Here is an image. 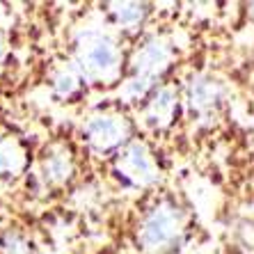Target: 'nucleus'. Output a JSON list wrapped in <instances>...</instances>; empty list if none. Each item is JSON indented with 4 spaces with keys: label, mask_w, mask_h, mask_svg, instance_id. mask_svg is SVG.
<instances>
[{
    "label": "nucleus",
    "mask_w": 254,
    "mask_h": 254,
    "mask_svg": "<svg viewBox=\"0 0 254 254\" xmlns=\"http://www.w3.org/2000/svg\"><path fill=\"white\" fill-rule=\"evenodd\" d=\"M184 213L174 201H158L144 213L137 227V245L149 254H167L184 236Z\"/></svg>",
    "instance_id": "nucleus-1"
},
{
    "label": "nucleus",
    "mask_w": 254,
    "mask_h": 254,
    "mask_svg": "<svg viewBox=\"0 0 254 254\" xmlns=\"http://www.w3.org/2000/svg\"><path fill=\"white\" fill-rule=\"evenodd\" d=\"M76 62L85 80L89 83H113L119 73V48L103 32L87 30L76 46Z\"/></svg>",
    "instance_id": "nucleus-2"
},
{
    "label": "nucleus",
    "mask_w": 254,
    "mask_h": 254,
    "mask_svg": "<svg viewBox=\"0 0 254 254\" xmlns=\"http://www.w3.org/2000/svg\"><path fill=\"white\" fill-rule=\"evenodd\" d=\"M172 48L165 39L151 37L147 44H142L130 60V80L126 83V92L133 99L147 96L149 89H154L156 80L163 76V71L170 66Z\"/></svg>",
    "instance_id": "nucleus-3"
},
{
    "label": "nucleus",
    "mask_w": 254,
    "mask_h": 254,
    "mask_svg": "<svg viewBox=\"0 0 254 254\" xmlns=\"http://www.w3.org/2000/svg\"><path fill=\"white\" fill-rule=\"evenodd\" d=\"M128 122L119 115H94L89 117L83 126V140L87 142V147L96 154H108L115 149H122L128 144Z\"/></svg>",
    "instance_id": "nucleus-4"
},
{
    "label": "nucleus",
    "mask_w": 254,
    "mask_h": 254,
    "mask_svg": "<svg viewBox=\"0 0 254 254\" xmlns=\"http://www.w3.org/2000/svg\"><path fill=\"white\" fill-rule=\"evenodd\" d=\"M115 174L135 188H147L158 179L154 158L149 154L147 144H142V142H128L119 151L117 160H115Z\"/></svg>",
    "instance_id": "nucleus-5"
},
{
    "label": "nucleus",
    "mask_w": 254,
    "mask_h": 254,
    "mask_svg": "<svg viewBox=\"0 0 254 254\" xmlns=\"http://www.w3.org/2000/svg\"><path fill=\"white\" fill-rule=\"evenodd\" d=\"M225 87L211 76H195L186 87V101L195 115H213L222 106Z\"/></svg>",
    "instance_id": "nucleus-6"
},
{
    "label": "nucleus",
    "mask_w": 254,
    "mask_h": 254,
    "mask_svg": "<svg viewBox=\"0 0 254 254\" xmlns=\"http://www.w3.org/2000/svg\"><path fill=\"white\" fill-rule=\"evenodd\" d=\"M177 110H179L177 94H174L170 87H160V89H156L154 96L147 101L144 117H147L149 126H154V128H165V126L172 124Z\"/></svg>",
    "instance_id": "nucleus-7"
},
{
    "label": "nucleus",
    "mask_w": 254,
    "mask_h": 254,
    "mask_svg": "<svg viewBox=\"0 0 254 254\" xmlns=\"http://www.w3.org/2000/svg\"><path fill=\"white\" fill-rule=\"evenodd\" d=\"M42 167H44L46 184H53V186L66 184L71 179V174H73V163H71L69 151H51V154H46Z\"/></svg>",
    "instance_id": "nucleus-8"
},
{
    "label": "nucleus",
    "mask_w": 254,
    "mask_h": 254,
    "mask_svg": "<svg viewBox=\"0 0 254 254\" xmlns=\"http://www.w3.org/2000/svg\"><path fill=\"white\" fill-rule=\"evenodd\" d=\"M25 165V151L14 137L0 140V174L2 177H16Z\"/></svg>",
    "instance_id": "nucleus-9"
},
{
    "label": "nucleus",
    "mask_w": 254,
    "mask_h": 254,
    "mask_svg": "<svg viewBox=\"0 0 254 254\" xmlns=\"http://www.w3.org/2000/svg\"><path fill=\"white\" fill-rule=\"evenodd\" d=\"M110 16H113L115 25L119 30H135L140 28V23L147 16V5L140 2H115L110 5Z\"/></svg>",
    "instance_id": "nucleus-10"
},
{
    "label": "nucleus",
    "mask_w": 254,
    "mask_h": 254,
    "mask_svg": "<svg viewBox=\"0 0 254 254\" xmlns=\"http://www.w3.org/2000/svg\"><path fill=\"white\" fill-rule=\"evenodd\" d=\"M0 248L5 254H30V243L18 231H5V236L0 241Z\"/></svg>",
    "instance_id": "nucleus-11"
},
{
    "label": "nucleus",
    "mask_w": 254,
    "mask_h": 254,
    "mask_svg": "<svg viewBox=\"0 0 254 254\" xmlns=\"http://www.w3.org/2000/svg\"><path fill=\"white\" fill-rule=\"evenodd\" d=\"M55 89H58L62 96H71L78 89V76L73 71H62V73L55 78Z\"/></svg>",
    "instance_id": "nucleus-12"
}]
</instances>
